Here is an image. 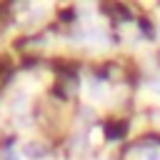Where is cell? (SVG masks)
Segmentation results:
<instances>
[{"mask_svg":"<svg viewBox=\"0 0 160 160\" xmlns=\"http://www.w3.org/2000/svg\"><path fill=\"white\" fill-rule=\"evenodd\" d=\"M22 152H25L30 160H38V158H42V155H45V150H42L40 145H35V142H28V145L22 148Z\"/></svg>","mask_w":160,"mask_h":160,"instance_id":"1","label":"cell"},{"mask_svg":"<svg viewBox=\"0 0 160 160\" xmlns=\"http://www.w3.org/2000/svg\"><path fill=\"white\" fill-rule=\"evenodd\" d=\"M140 160H160V150H158V148H152V150H145Z\"/></svg>","mask_w":160,"mask_h":160,"instance_id":"2","label":"cell"},{"mask_svg":"<svg viewBox=\"0 0 160 160\" xmlns=\"http://www.w3.org/2000/svg\"><path fill=\"white\" fill-rule=\"evenodd\" d=\"M2 160H18L15 152H2Z\"/></svg>","mask_w":160,"mask_h":160,"instance_id":"3","label":"cell"}]
</instances>
